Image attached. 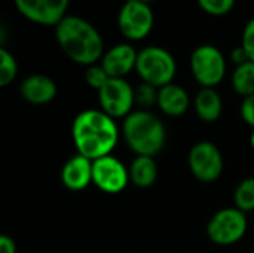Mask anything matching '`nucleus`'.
Instances as JSON below:
<instances>
[{
  "label": "nucleus",
  "instance_id": "obj_22",
  "mask_svg": "<svg viewBox=\"0 0 254 253\" xmlns=\"http://www.w3.org/2000/svg\"><path fill=\"white\" fill-rule=\"evenodd\" d=\"M158 92L159 89L153 85L149 84H141L135 88V103L143 106L144 110L153 106L155 103L158 104Z\"/></svg>",
  "mask_w": 254,
  "mask_h": 253
},
{
  "label": "nucleus",
  "instance_id": "obj_3",
  "mask_svg": "<svg viewBox=\"0 0 254 253\" xmlns=\"http://www.w3.org/2000/svg\"><path fill=\"white\" fill-rule=\"evenodd\" d=\"M124 137L128 146L143 157L159 154L167 140V131L162 121L149 110L131 112L122 125Z\"/></svg>",
  "mask_w": 254,
  "mask_h": 253
},
{
  "label": "nucleus",
  "instance_id": "obj_19",
  "mask_svg": "<svg viewBox=\"0 0 254 253\" xmlns=\"http://www.w3.org/2000/svg\"><path fill=\"white\" fill-rule=\"evenodd\" d=\"M235 207L241 212H252L254 210V177L244 179L235 189L234 194Z\"/></svg>",
  "mask_w": 254,
  "mask_h": 253
},
{
  "label": "nucleus",
  "instance_id": "obj_11",
  "mask_svg": "<svg viewBox=\"0 0 254 253\" xmlns=\"http://www.w3.org/2000/svg\"><path fill=\"white\" fill-rule=\"evenodd\" d=\"M18 12L40 25H57L67 16L70 0H13Z\"/></svg>",
  "mask_w": 254,
  "mask_h": 253
},
{
  "label": "nucleus",
  "instance_id": "obj_23",
  "mask_svg": "<svg viewBox=\"0 0 254 253\" xmlns=\"http://www.w3.org/2000/svg\"><path fill=\"white\" fill-rule=\"evenodd\" d=\"M110 78H109V75H107V72L103 69V66L100 64H92V66H89L88 69H86V72H85V81H86V84L91 86V88H94V89H97V91H100L104 85H106V82L109 81Z\"/></svg>",
  "mask_w": 254,
  "mask_h": 253
},
{
  "label": "nucleus",
  "instance_id": "obj_7",
  "mask_svg": "<svg viewBox=\"0 0 254 253\" xmlns=\"http://www.w3.org/2000/svg\"><path fill=\"white\" fill-rule=\"evenodd\" d=\"M118 25L128 40H141L150 34L155 25V13L147 3L127 0L119 10Z\"/></svg>",
  "mask_w": 254,
  "mask_h": 253
},
{
  "label": "nucleus",
  "instance_id": "obj_8",
  "mask_svg": "<svg viewBox=\"0 0 254 253\" xmlns=\"http://www.w3.org/2000/svg\"><path fill=\"white\" fill-rule=\"evenodd\" d=\"M98 101L101 110L113 119L127 118L135 103V89L122 78H110L98 91Z\"/></svg>",
  "mask_w": 254,
  "mask_h": 253
},
{
  "label": "nucleus",
  "instance_id": "obj_18",
  "mask_svg": "<svg viewBox=\"0 0 254 253\" xmlns=\"http://www.w3.org/2000/svg\"><path fill=\"white\" fill-rule=\"evenodd\" d=\"M232 86L237 94L250 97L254 94V61H247L235 67L232 73Z\"/></svg>",
  "mask_w": 254,
  "mask_h": 253
},
{
  "label": "nucleus",
  "instance_id": "obj_10",
  "mask_svg": "<svg viewBox=\"0 0 254 253\" xmlns=\"http://www.w3.org/2000/svg\"><path fill=\"white\" fill-rule=\"evenodd\" d=\"M129 180V170L112 155L98 158L92 163V182L106 194L122 192Z\"/></svg>",
  "mask_w": 254,
  "mask_h": 253
},
{
  "label": "nucleus",
  "instance_id": "obj_6",
  "mask_svg": "<svg viewBox=\"0 0 254 253\" xmlns=\"http://www.w3.org/2000/svg\"><path fill=\"white\" fill-rule=\"evenodd\" d=\"M247 233L246 213L237 207L219 210L208 222V239L219 246H231L238 243Z\"/></svg>",
  "mask_w": 254,
  "mask_h": 253
},
{
  "label": "nucleus",
  "instance_id": "obj_14",
  "mask_svg": "<svg viewBox=\"0 0 254 253\" xmlns=\"http://www.w3.org/2000/svg\"><path fill=\"white\" fill-rule=\"evenodd\" d=\"M22 98L31 104H46L57 95V84L46 75H30L19 86Z\"/></svg>",
  "mask_w": 254,
  "mask_h": 253
},
{
  "label": "nucleus",
  "instance_id": "obj_12",
  "mask_svg": "<svg viewBox=\"0 0 254 253\" xmlns=\"http://www.w3.org/2000/svg\"><path fill=\"white\" fill-rule=\"evenodd\" d=\"M138 52L129 43H118L104 52L101 66L107 72L109 78H125L135 69Z\"/></svg>",
  "mask_w": 254,
  "mask_h": 253
},
{
  "label": "nucleus",
  "instance_id": "obj_20",
  "mask_svg": "<svg viewBox=\"0 0 254 253\" xmlns=\"http://www.w3.org/2000/svg\"><path fill=\"white\" fill-rule=\"evenodd\" d=\"M18 73V64L15 57L6 49L0 48V86L9 85Z\"/></svg>",
  "mask_w": 254,
  "mask_h": 253
},
{
  "label": "nucleus",
  "instance_id": "obj_17",
  "mask_svg": "<svg viewBox=\"0 0 254 253\" xmlns=\"http://www.w3.org/2000/svg\"><path fill=\"white\" fill-rule=\"evenodd\" d=\"M128 170H129L131 182L138 188L152 186L158 177V166H156L153 157L137 155Z\"/></svg>",
  "mask_w": 254,
  "mask_h": 253
},
{
  "label": "nucleus",
  "instance_id": "obj_15",
  "mask_svg": "<svg viewBox=\"0 0 254 253\" xmlns=\"http://www.w3.org/2000/svg\"><path fill=\"white\" fill-rule=\"evenodd\" d=\"M190 104L189 94L185 88L176 84H168L159 88L158 106L168 116H182L188 112Z\"/></svg>",
  "mask_w": 254,
  "mask_h": 253
},
{
  "label": "nucleus",
  "instance_id": "obj_13",
  "mask_svg": "<svg viewBox=\"0 0 254 253\" xmlns=\"http://www.w3.org/2000/svg\"><path fill=\"white\" fill-rule=\"evenodd\" d=\"M92 163L89 158L77 154L71 157L61 170V180L70 191H82L92 182Z\"/></svg>",
  "mask_w": 254,
  "mask_h": 253
},
{
  "label": "nucleus",
  "instance_id": "obj_28",
  "mask_svg": "<svg viewBox=\"0 0 254 253\" xmlns=\"http://www.w3.org/2000/svg\"><path fill=\"white\" fill-rule=\"evenodd\" d=\"M250 143H252V146H253V149H254V131L252 133V137H250Z\"/></svg>",
  "mask_w": 254,
  "mask_h": 253
},
{
  "label": "nucleus",
  "instance_id": "obj_16",
  "mask_svg": "<svg viewBox=\"0 0 254 253\" xmlns=\"http://www.w3.org/2000/svg\"><path fill=\"white\" fill-rule=\"evenodd\" d=\"M195 112L204 122H216L223 109L222 98L214 88H202L195 97Z\"/></svg>",
  "mask_w": 254,
  "mask_h": 253
},
{
  "label": "nucleus",
  "instance_id": "obj_21",
  "mask_svg": "<svg viewBox=\"0 0 254 253\" xmlns=\"http://www.w3.org/2000/svg\"><path fill=\"white\" fill-rule=\"evenodd\" d=\"M235 1L237 0H198V4L208 15L222 16L234 9Z\"/></svg>",
  "mask_w": 254,
  "mask_h": 253
},
{
  "label": "nucleus",
  "instance_id": "obj_5",
  "mask_svg": "<svg viewBox=\"0 0 254 253\" xmlns=\"http://www.w3.org/2000/svg\"><path fill=\"white\" fill-rule=\"evenodd\" d=\"M190 69L202 88H214L226 75V60L219 48L201 45L190 55Z\"/></svg>",
  "mask_w": 254,
  "mask_h": 253
},
{
  "label": "nucleus",
  "instance_id": "obj_27",
  "mask_svg": "<svg viewBox=\"0 0 254 253\" xmlns=\"http://www.w3.org/2000/svg\"><path fill=\"white\" fill-rule=\"evenodd\" d=\"M0 253H16L15 242L9 236H0Z\"/></svg>",
  "mask_w": 254,
  "mask_h": 253
},
{
  "label": "nucleus",
  "instance_id": "obj_26",
  "mask_svg": "<svg viewBox=\"0 0 254 253\" xmlns=\"http://www.w3.org/2000/svg\"><path fill=\"white\" fill-rule=\"evenodd\" d=\"M231 60H232L237 66H240V64H244V63L250 61V60H249V55H247V52H246V49H244L243 46L235 48V49L231 52Z\"/></svg>",
  "mask_w": 254,
  "mask_h": 253
},
{
  "label": "nucleus",
  "instance_id": "obj_29",
  "mask_svg": "<svg viewBox=\"0 0 254 253\" xmlns=\"http://www.w3.org/2000/svg\"><path fill=\"white\" fill-rule=\"evenodd\" d=\"M138 1H143V3H147V4H150L152 1H155V0H138Z\"/></svg>",
  "mask_w": 254,
  "mask_h": 253
},
{
  "label": "nucleus",
  "instance_id": "obj_1",
  "mask_svg": "<svg viewBox=\"0 0 254 253\" xmlns=\"http://www.w3.org/2000/svg\"><path fill=\"white\" fill-rule=\"evenodd\" d=\"M71 137L77 152L95 161L112 154L118 145L119 130L115 119L103 110L86 109L74 118Z\"/></svg>",
  "mask_w": 254,
  "mask_h": 253
},
{
  "label": "nucleus",
  "instance_id": "obj_24",
  "mask_svg": "<svg viewBox=\"0 0 254 253\" xmlns=\"http://www.w3.org/2000/svg\"><path fill=\"white\" fill-rule=\"evenodd\" d=\"M241 46L246 49L247 55H249V60L250 61H254V18H252L244 31H243V43Z\"/></svg>",
  "mask_w": 254,
  "mask_h": 253
},
{
  "label": "nucleus",
  "instance_id": "obj_2",
  "mask_svg": "<svg viewBox=\"0 0 254 253\" xmlns=\"http://www.w3.org/2000/svg\"><path fill=\"white\" fill-rule=\"evenodd\" d=\"M55 39L64 54L74 63L92 66L104 55L100 31L77 15H67L55 25Z\"/></svg>",
  "mask_w": 254,
  "mask_h": 253
},
{
  "label": "nucleus",
  "instance_id": "obj_9",
  "mask_svg": "<svg viewBox=\"0 0 254 253\" xmlns=\"http://www.w3.org/2000/svg\"><path fill=\"white\" fill-rule=\"evenodd\" d=\"M189 167L198 180L204 183L216 182L223 171V157L220 149L211 142H198L189 152Z\"/></svg>",
  "mask_w": 254,
  "mask_h": 253
},
{
  "label": "nucleus",
  "instance_id": "obj_25",
  "mask_svg": "<svg viewBox=\"0 0 254 253\" xmlns=\"http://www.w3.org/2000/svg\"><path fill=\"white\" fill-rule=\"evenodd\" d=\"M241 116L247 125L254 128V94L244 98L241 104Z\"/></svg>",
  "mask_w": 254,
  "mask_h": 253
},
{
  "label": "nucleus",
  "instance_id": "obj_4",
  "mask_svg": "<svg viewBox=\"0 0 254 253\" xmlns=\"http://www.w3.org/2000/svg\"><path fill=\"white\" fill-rule=\"evenodd\" d=\"M135 70L144 84L153 85L158 89L173 84L177 72V64L171 52L161 46H146L138 52Z\"/></svg>",
  "mask_w": 254,
  "mask_h": 253
}]
</instances>
